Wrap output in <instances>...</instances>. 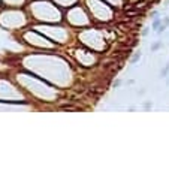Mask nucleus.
I'll return each instance as SVG.
<instances>
[{"label":"nucleus","instance_id":"obj_1","mask_svg":"<svg viewBox=\"0 0 169 178\" xmlns=\"http://www.w3.org/2000/svg\"><path fill=\"white\" fill-rule=\"evenodd\" d=\"M168 72H169V65H168V66H166V68H165V70H163V72H162V75H163V76H165V75H166V73H168Z\"/></svg>","mask_w":169,"mask_h":178},{"label":"nucleus","instance_id":"obj_2","mask_svg":"<svg viewBox=\"0 0 169 178\" xmlns=\"http://www.w3.org/2000/svg\"><path fill=\"white\" fill-rule=\"evenodd\" d=\"M157 48H160V44H154L151 49H153V51H156V49H157Z\"/></svg>","mask_w":169,"mask_h":178}]
</instances>
